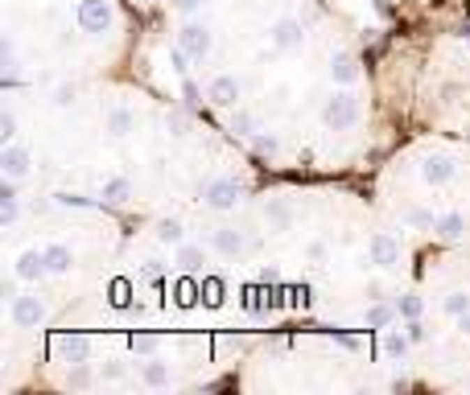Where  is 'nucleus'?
<instances>
[{
    "mask_svg": "<svg viewBox=\"0 0 470 395\" xmlns=\"http://www.w3.org/2000/svg\"><path fill=\"white\" fill-rule=\"evenodd\" d=\"M404 334H409V338H413V342H425V325H421V317H413V321H409V330H404Z\"/></svg>",
    "mask_w": 470,
    "mask_h": 395,
    "instance_id": "72a5a7b5",
    "label": "nucleus"
},
{
    "mask_svg": "<svg viewBox=\"0 0 470 395\" xmlns=\"http://www.w3.org/2000/svg\"><path fill=\"white\" fill-rule=\"evenodd\" d=\"M433 231H437L441 239H462V235H467V215H458V210L437 215V219H433Z\"/></svg>",
    "mask_w": 470,
    "mask_h": 395,
    "instance_id": "2eb2a0df",
    "label": "nucleus"
},
{
    "mask_svg": "<svg viewBox=\"0 0 470 395\" xmlns=\"http://www.w3.org/2000/svg\"><path fill=\"white\" fill-rule=\"evenodd\" d=\"M153 346H157L153 338H137V350H141V354H149V350H153Z\"/></svg>",
    "mask_w": 470,
    "mask_h": 395,
    "instance_id": "a19ab883",
    "label": "nucleus"
},
{
    "mask_svg": "<svg viewBox=\"0 0 470 395\" xmlns=\"http://www.w3.org/2000/svg\"><path fill=\"white\" fill-rule=\"evenodd\" d=\"M310 260H326V243H310Z\"/></svg>",
    "mask_w": 470,
    "mask_h": 395,
    "instance_id": "ea45409f",
    "label": "nucleus"
},
{
    "mask_svg": "<svg viewBox=\"0 0 470 395\" xmlns=\"http://www.w3.org/2000/svg\"><path fill=\"white\" fill-rule=\"evenodd\" d=\"M103 198H107V202H128V198H132V181L124 173L107 177V181H103Z\"/></svg>",
    "mask_w": 470,
    "mask_h": 395,
    "instance_id": "aec40b11",
    "label": "nucleus"
},
{
    "mask_svg": "<svg viewBox=\"0 0 470 395\" xmlns=\"http://www.w3.org/2000/svg\"><path fill=\"white\" fill-rule=\"evenodd\" d=\"M75 99H79V87H75V83H58V87L50 91V103H54V107H70Z\"/></svg>",
    "mask_w": 470,
    "mask_h": 395,
    "instance_id": "cd10ccee",
    "label": "nucleus"
},
{
    "mask_svg": "<svg viewBox=\"0 0 470 395\" xmlns=\"http://www.w3.org/2000/svg\"><path fill=\"white\" fill-rule=\"evenodd\" d=\"M0 165H4V177L21 181V177L33 169V157H29V148H25V144H13V140H8V144H4V161H0Z\"/></svg>",
    "mask_w": 470,
    "mask_h": 395,
    "instance_id": "9d476101",
    "label": "nucleus"
},
{
    "mask_svg": "<svg viewBox=\"0 0 470 395\" xmlns=\"http://www.w3.org/2000/svg\"><path fill=\"white\" fill-rule=\"evenodd\" d=\"M141 379H144V387H169V366L161 358H149L141 366Z\"/></svg>",
    "mask_w": 470,
    "mask_h": 395,
    "instance_id": "6ab92c4d",
    "label": "nucleus"
},
{
    "mask_svg": "<svg viewBox=\"0 0 470 395\" xmlns=\"http://www.w3.org/2000/svg\"><path fill=\"white\" fill-rule=\"evenodd\" d=\"M211 247H215L219 256H227V260H232V256L243 251V235H239L235 226H219V231L211 235Z\"/></svg>",
    "mask_w": 470,
    "mask_h": 395,
    "instance_id": "4468645a",
    "label": "nucleus"
},
{
    "mask_svg": "<svg viewBox=\"0 0 470 395\" xmlns=\"http://www.w3.org/2000/svg\"><path fill=\"white\" fill-rule=\"evenodd\" d=\"M190 62H194V58H190V54L182 49V45H174V49H169V66H174V70H178L182 79L190 75Z\"/></svg>",
    "mask_w": 470,
    "mask_h": 395,
    "instance_id": "c85d7f7f",
    "label": "nucleus"
},
{
    "mask_svg": "<svg viewBox=\"0 0 470 395\" xmlns=\"http://www.w3.org/2000/svg\"><path fill=\"white\" fill-rule=\"evenodd\" d=\"M182 95H186V103H198V87L190 79H182Z\"/></svg>",
    "mask_w": 470,
    "mask_h": 395,
    "instance_id": "e433bc0d",
    "label": "nucleus"
},
{
    "mask_svg": "<svg viewBox=\"0 0 470 395\" xmlns=\"http://www.w3.org/2000/svg\"><path fill=\"white\" fill-rule=\"evenodd\" d=\"M441 309H446L450 317L467 313V309H470V293H467V288H454V293H446V301H441Z\"/></svg>",
    "mask_w": 470,
    "mask_h": 395,
    "instance_id": "bb28decb",
    "label": "nucleus"
},
{
    "mask_svg": "<svg viewBox=\"0 0 470 395\" xmlns=\"http://www.w3.org/2000/svg\"><path fill=\"white\" fill-rule=\"evenodd\" d=\"M454 177V161L446 157V153H433V157H425L421 161V181L425 185H446Z\"/></svg>",
    "mask_w": 470,
    "mask_h": 395,
    "instance_id": "9b49d317",
    "label": "nucleus"
},
{
    "mask_svg": "<svg viewBox=\"0 0 470 395\" xmlns=\"http://www.w3.org/2000/svg\"><path fill=\"white\" fill-rule=\"evenodd\" d=\"M409 342H413L409 334L388 330V334H384V354H388V358H404V354H409Z\"/></svg>",
    "mask_w": 470,
    "mask_h": 395,
    "instance_id": "b1692460",
    "label": "nucleus"
},
{
    "mask_svg": "<svg viewBox=\"0 0 470 395\" xmlns=\"http://www.w3.org/2000/svg\"><path fill=\"white\" fill-rule=\"evenodd\" d=\"M165 128L174 132V136H186V116H182V111H169V116H165Z\"/></svg>",
    "mask_w": 470,
    "mask_h": 395,
    "instance_id": "7c9ffc66",
    "label": "nucleus"
},
{
    "mask_svg": "<svg viewBox=\"0 0 470 395\" xmlns=\"http://www.w3.org/2000/svg\"><path fill=\"white\" fill-rule=\"evenodd\" d=\"M124 371H128L124 362H107V366H103V379H107V383H116V379H124Z\"/></svg>",
    "mask_w": 470,
    "mask_h": 395,
    "instance_id": "2f4dec72",
    "label": "nucleus"
},
{
    "mask_svg": "<svg viewBox=\"0 0 470 395\" xmlns=\"http://www.w3.org/2000/svg\"><path fill=\"white\" fill-rule=\"evenodd\" d=\"M79 29L83 33H107L112 29V4L107 0H79Z\"/></svg>",
    "mask_w": 470,
    "mask_h": 395,
    "instance_id": "20e7f679",
    "label": "nucleus"
},
{
    "mask_svg": "<svg viewBox=\"0 0 470 395\" xmlns=\"http://www.w3.org/2000/svg\"><path fill=\"white\" fill-rule=\"evenodd\" d=\"M153 235H157V243H165V247H178V243H186V226H182L178 219H157Z\"/></svg>",
    "mask_w": 470,
    "mask_h": 395,
    "instance_id": "f3484780",
    "label": "nucleus"
},
{
    "mask_svg": "<svg viewBox=\"0 0 470 395\" xmlns=\"http://www.w3.org/2000/svg\"><path fill=\"white\" fill-rule=\"evenodd\" d=\"M268 215L281 222V226H289V210H285V206H268Z\"/></svg>",
    "mask_w": 470,
    "mask_h": 395,
    "instance_id": "58836bf2",
    "label": "nucleus"
},
{
    "mask_svg": "<svg viewBox=\"0 0 470 395\" xmlns=\"http://www.w3.org/2000/svg\"><path fill=\"white\" fill-rule=\"evenodd\" d=\"M227 128L235 132V136H256V116L248 111V107H232V124Z\"/></svg>",
    "mask_w": 470,
    "mask_h": 395,
    "instance_id": "4be33fe9",
    "label": "nucleus"
},
{
    "mask_svg": "<svg viewBox=\"0 0 470 395\" xmlns=\"http://www.w3.org/2000/svg\"><path fill=\"white\" fill-rule=\"evenodd\" d=\"M330 79H334L338 87H351V83L359 79V62H355V54H347V49H342V54H334V58H330Z\"/></svg>",
    "mask_w": 470,
    "mask_h": 395,
    "instance_id": "f8f14e48",
    "label": "nucleus"
},
{
    "mask_svg": "<svg viewBox=\"0 0 470 395\" xmlns=\"http://www.w3.org/2000/svg\"><path fill=\"white\" fill-rule=\"evenodd\" d=\"M46 260H50V272H54V276H70V268H75V251H70L66 243H50Z\"/></svg>",
    "mask_w": 470,
    "mask_h": 395,
    "instance_id": "dca6fc26",
    "label": "nucleus"
},
{
    "mask_svg": "<svg viewBox=\"0 0 470 395\" xmlns=\"http://www.w3.org/2000/svg\"><path fill=\"white\" fill-rule=\"evenodd\" d=\"M396 313L404 317V321H413V317H421L425 313V301L417 293H404V297H396Z\"/></svg>",
    "mask_w": 470,
    "mask_h": 395,
    "instance_id": "393cba45",
    "label": "nucleus"
},
{
    "mask_svg": "<svg viewBox=\"0 0 470 395\" xmlns=\"http://www.w3.org/2000/svg\"><path fill=\"white\" fill-rule=\"evenodd\" d=\"M174 260H178L182 272H198V268L206 263V251H202L198 243H178V247H174Z\"/></svg>",
    "mask_w": 470,
    "mask_h": 395,
    "instance_id": "a211bd4d",
    "label": "nucleus"
},
{
    "mask_svg": "<svg viewBox=\"0 0 470 395\" xmlns=\"http://www.w3.org/2000/svg\"><path fill=\"white\" fill-rule=\"evenodd\" d=\"M8 317H13V325H17V330H38V325L46 321V301H42V297H33V293L13 297V301H8Z\"/></svg>",
    "mask_w": 470,
    "mask_h": 395,
    "instance_id": "7ed1b4c3",
    "label": "nucleus"
},
{
    "mask_svg": "<svg viewBox=\"0 0 470 395\" xmlns=\"http://www.w3.org/2000/svg\"><path fill=\"white\" fill-rule=\"evenodd\" d=\"M392 317H400V313H396V305H372L367 309V325H372V330H384V325H392Z\"/></svg>",
    "mask_w": 470,
    "mask_h": 395,
    "instance_id": "a878e982",
    "label": "nucleus"
},
{
    "mask_svg": "<svg viewBox=\"0 0 470 395\" xmlns=\"http://www.w3.org/2000/svg\"><path fill=\"white\" fill-rule=\"evenodd\" d=\"M178 45L186 49L194 62H202L206 54H211V45H215V38H211V29L202 25V21H186L182 29H178Z\"/></svg>",
    "mask_w": 470,
    "mask_h": 395,
    "instance_id": "39448f33",
    "label": "nucleus"
},
{
    "mask_svg": "<svg viewBox=\"0 0 470 395\" xmlns=\"http://www.w3.org/2000/svg\"><path fill=\"white\" fill-rule=\"evenodd\" d=\"M13 272L25 280V284H38L42 276H50V260H46V247H25L17 263H13Z\"/></svg>",
    "mask_w": 470,
    "mask_h": 395,
    "instance_id": "423d86ee",
    "label": "nucleus"
},
{
    "mask_svg": "<svg viewBox=\"0 0 470 395\" xmlns=\"http://www.w3.org/2000/svg\"><path fill=\"white\" fill-rule=\"evenodd\" d=\"M58 354H66L70 362H87L91 342H87V338H58Z\"/></svg>",
    "mask_w": 470,
    "mask_h": 395,
    "instance_id": "412c9836",
    "label": "nucleus"
},
{
    "mask_svg": "<svg viewBox=\"0 0 470 395\" xmlns=\"http://www.w3.org/2000/svg\"><path fill=\"white\" fill-rule=\"evenodd\" d=\"M252 148H256L260 157H273V153H277V136H264V132H256V136H252Z\"/></svg>",
    "mask_w": 470,
    "mask_h": 395,
    "instance_id": "c756f323",
    "label": "nucleus"
},
{
    "mask_svg": "<svg viewBox=\"0 0 470 395\" xmlns=\"http://www.w3.org/2000/svg\"><path fill=\"white\" fill-rule=\"evenodd\" d=\"M367 256L376 268H396L400 263V243L388 235V231H376L372 239H367Z\"/></svg>",
    "mask_w": 470,
    "mask_h": 395,
    "instance_id": "0eeeda50",
    "label": "nucleus"
},
{
    "mask_svg": "<svg viewBox=\"0 0 470 395\" xmlns=\"http://www.w3.org/2000/svg\"><path fill=\"white\" fill-rule=\"evenodd\" d=\"M198 194H202V202H206L211 210H235V206L243 202V185H239L235 177H211Z\"/></svg>",
    "mask_w": 470,
    "mask_h": 395,
    "instance_id": "f03ea898",
    "label": "nucleus"
},
{
    "mask_svg": "<svg viewBox=\"0 0 470 395\" xmlns=\"http://www.w3.org/2000/svg\"><path fill=\"white\" fill-rule=\"evenodd\" d=\"M409 222H413V226H433V215H425V210H413V215H409Z\"/></svg>",
    "mask_w": 470,
    "mask_h": 395,
    "instance_id": "c9c22d12",
    "label": "nucleus"
},
{
    "mask_svg": "<svg viewBox=\"0 0 470 395\" xmlns=\"http://www.w3.org/2000/svg\"><path fill=\"white\" fill-rule=\"evenodd\" d=\"M66 387L87 392V387H91V366H87V362H70V371H66Z\"/></svg>",
    "mask_w": 470,
    "mask_h": 395,
    "instance_id": "5701e85b",
    "label": "nucleus"
},
{
    "mask_svg": "<svg viewBox=\"0 0 470 395\" xmlns=\"http://www.w3.org/2000/svg\"><path fill=\"white\" fill-rule=\"evenodd\" d=\"M239 79L235 75H215L211 79V87H206V99L215 103V107H239Z\"/></svg>",
    "mask_w": 470,
    "mask_h": 395,
    "instance_id": "1a4fd4ad",
    "label": "nucleus"
},
{
    "mask_svg": "<svg viewBox=\"0 0 470 395\" xmlns=\"http://www.w3.org/2000/svg\"><path fill=\"white\" fill-rule=\"evenodd\" d=\"M0 132H4V140H13V136H17V116H13V111H4V120H0Z\"/></svg>",
    "mask_w": 470,
    "mask_h": 395,
    "instance_id": "473e14b6",
    "label": "nucleus"
},
{
    "mask_svg": "<svg viewBox=\"0 0 470 395\" xmlns=\"http://www.w3.org/2000/svg\"><path fill=\"white\" fill-rule=\"evenodd\" d=\"M359 95H351V91H338V95H330L326 107H322V124L330 132H347L359 124Z\"/></svg>",
    "mask_w": 470,
    "mask_h": 395,
    "instance_id": "f257e3e1",
    "label": "nucleus"
},
{
    "mask_svg": "<svg viewBox=\"0 0 470 395\" xmlns=\"http://www.w3.org/2000/svg\"><path fill=\"white\" fill-rule=\"evenodd\" d=\"M454 325H458V334H470V309H467V313H458V317H454Z\"/></svg>",
    "mask_w": 470,
    "mask_h": 395,
    "instance_id": "4c0bfd02",
    "label": "nucleus"
},
{
    "mask_svg": "<svg viewBox=\"0 0 470 395\" xmlns=\"http://www.w3.org/2000/svg\"><path fill=\"white\" fill-rule=\"evenodd\" d=\"M178 13H194V8H202V0H169Z\"/></svg>",
    "mask_w": 470,
    "mask_h": 395,
    "instance_id": "f704fd0d",
    "label": "nucleus"
},
{
    "mask_svg": "<svg viewBox=\"0 0 470 395\" xmlns=\"http://www.w3.org/2000/svg\"><path fill=\"white\" fill-rule=\"evenodd\" d=\"M268 38H273L277 49H301V42H305V25H301L297 17H281V21L268 29Z\"/></svg>",
    "mask_w": 470,
    "mask_h": 395,
    "instance_id": "6e6552de",
    "label": "nucleus"
},
{
    "mask_svg": "<svg viewBox=\"0 0 470 395\" xmlns=\"http://www.w3.org/2000/svg\"><path fill=\"white\" fill-rule=\"evenodd\" d=\"M137 128V116H132V107H112L107 111V124H103V132L112 136V140H124L128 132Z\"/></svg>",
    "mask_w": 470,
    "mask_h": 395,
    "instance_id": "ddd939ff",
    "label": "nucleus"
}]
</instances>
